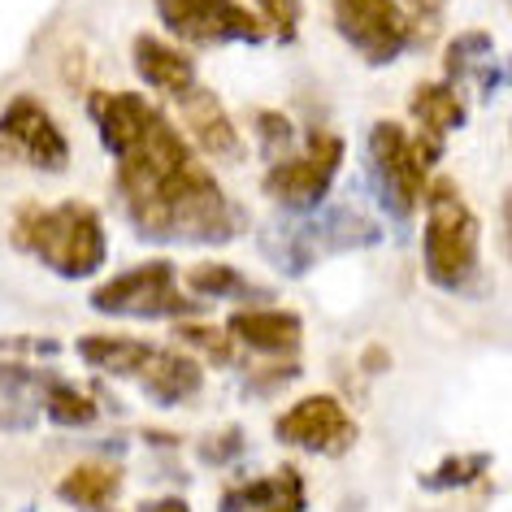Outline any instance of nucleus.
I'll return each instance as SVG.
<instances>
[{
    "label": "nucleus",
    "mask_w": 512,
    "mask_h": 512,
    "mask_svg": "<svg viewBox=\"0 0 512 512\" xmlns=\"http://www.w3.org/2000/svg\"><path fill=\"white\" fill-rule=\"evenodd\" d=\"M87 109L100 144L118 161V191L139 235L191 243H222L239 235L243 222L235 204L161 109L135 92H92Z\"/></svg>",
    "instance_id": "1"
},
{
    "label": "nucleus",
    "mask_w": 512,
    "mask_h": 512,
    "mask_svg": "<svg viewBox=\"0 0 512 512\" xmlns=\"http://www.w3.org/2000/svg\"><path fill=\"white\" fill-rule=\"evenodd\" d=\"M9 239L61 278H92L100 274V265L109 256L105 222H100L92 204H79V200L53 204V209H44V204L18 209Z\"/></svg>",
    "instance_id": "2"
},
{
    "label": "nucleus",
    "mask_w": 512,
    "mask_h": 512,
    "mask_svg": "<svg viewBox=\"0 0 512 512\" xmlns=\"http://www.w3.org/2000/svg\"><path fill=\"white\" fill-rule=\"evenodd\" d=\"M430 213L426 235H421V261L426 278L439 291H465L473 270H478V213L465 204L452 178H430L426 187Z\"/></svg>",
    "instance_id": "3"
},
{
    "label": "nucleus",
    "mask_w": 512,
    "mask_h": 512,
    "mask_svg": "<svg viewBox=\"0 0 512 512\" xmlns=\"http://www.w3.org/2000/svg\"><path fill=\"white\" fill-rule=\"evenodd\" d=\"M92 309L118 317H200L196 296L178 291L174 261H144L92 291Z\"/></svg>",
    "instance_id": "4"
},
{
    "label": "nucleus",
    "mask_w": 512,
    "mask_h": 512,
    "mask_svg": "<svg viewBox=\"0 0 512 512\" xmlns=\"http://www.w3.org/2000/svg\"><path fill=\"white\" fill-rule=\"evenodd\" d=\"M343 165V139L335 131H309L296 157H283L265 174V196L287 213H309L317 200L330 191Z\"/></svg>",
    "instance_id": "5"
},
{
    "label": "nucleus",
    "mask_w": 512,
    "mask_h": 512,
    "mask_svg": "<svg viewBox=\"0 0 512 512\" xmlns=\"http://www.w3.org/2000/svg\"><path fill=\"white\" fill-rule=\"evenodd\" d=\"M0 161L5 165H31V170H66L70 165V139L35 96H14L0 109Z\"/></svg>",
    "instance_id": "6"
},
{
    "label": "nucleus",
    "mask_w": 512,
    "mask_h": 512,
    "mask_svg": "<svg viewBox=\"0 0 512 512\" xmlns=\"http://www.w3.org/2000/svg\"><path fill=\"white\" fill-rule=\"evenodd\" d=\"M369 165H374L378 196L391 204L395 217H408L413 204L430 187V165L421 157L417 139L400 122H378L369 131Z\"/></svg>",
    "instance_id": "7"
},
{
    "label": "nucleus",
    "mask_w": 512,
    "mask_h": 512,
    "mask_svg": "<svg viewBox=\"0 0 512 512\" xmlns=\"http://www.w3.org/2000/svg\"><path fill=\"white\" fill-rule=\"evenodd\" d=\"M335 27L369 66L395 61L417 35V22L400 0H335Z\"/></svg>",
    "instance_id": "8"
},
{
    "label": "nucleus",
    "mask_w": 512,
    "mask_h": 512,
    "mask_svg": "<svg viewBox=\"0 0 512 512\" xmlns=\"http://www.w3.org/2000/svg\"><path fill=\"white\" fill-rule=\"evenodd\" d=\"M157 14L178 40L187 44H261L265 22L261 14L243 9L239 0H157Z\"/></svg>",
    "instance_id": "9"
},
{
    "label": "nucleus",
    "mask_w": 512,
    "mask_h": 512,
    "mask_svg": "<svg viewBox=\"0 0 512 512\" xmlns=\"http://www.w3.org/2000/svg\"><path fill=\"white\" fill-rule=\"evenodd\" d=\"M274 434L283 447L313 456H343L356 443V421L348 417L335 395H304L300 404H291L283 417L274 421Z\"/></svg>",
    "instance_id": "10"
},
{
    "label": "nucleus",
    "mask_w": 512,
    "mask_h": 512,
    "mask_svg": "<svg viewBox=\"0 0 512 512\" xmlns=\"http://www.w3.org/2000/svg\"><path fill=\"white\" fill-rule=\"evenodd\" d=\"M226 335L270 361H291V352L304 343V322L291 309H239L230 313Z\"/></svg>",
    "instance_id": "11"
},
{
    "label": "nucleus",
    "mask_w": 512,
    "mask_h": 512,
    "mask_svg": "<svg viewBox=\"0 0 512 512\" xmlns=\"http://www.w3.org/2000/svg\"><path fill=\"white\" fill-rule=\"evenodd\" d=\"M309 495H304L300 469H274L270 478H252L239 486H226L217 495V512H304Z\"/></svg>",
    "instance_id": "12"
},
{
    "label": "nucleus",
    "mask_w": 512,
    "mask_h": 512,
    "mask_svg": "<svg viewBox=\"0 0 512 512\" xmlns=\"http://www.w3.org/2000/svg\"><path fill=\"white\" fill-rule=\"evenodd\" d=\"M178 113H183L191 148L209 152V157H239V131L209 87H200V83L191 87V92L178 100Z\"/></svg>",
    "instance_id": "13"
},
{
    "label": "nucleus",
    "mask_w": 512,
    "mask_h": 512,
    "mask_svg": "<svg viewBox=\"0 0 512 512\" xmlns=\"http://www.w3.org/2000/svg\"><path fill=\"white\" fill-rule=\"evenodd\" d=\"M135 70L152 92L170 96V100H183L191 87H196V66L183 48L157 40V35H139L135 40Z\"/></svg>",
    "instance_id": "14"
},
{
    "label": "nucleus",
    "mask_w": 512,
    "mask_h": 512,
    "mask_svg": "<svg viewBox=\"0 0 512 512\" xmlns=\"http://www.w3.org/2000/svg\"><path fill=\"white\" fill-rule=\"evenodd\" d=\"M144 382V395L161 408H174V404H187L191 395H200L204 387V369L191 361L187 352H170V348H157V356L148 361V369L139 374Z\"/></svg>",
    "instance_id": "15"
},
{
    "label": "nucleus",
    "mask_w": 512,
    "mask_h": 512,
    "mask_svg": "<svg viewBox=\"0 0 512 512\" xmlns=\"http://www.w3.org/2000/svg\"><path fill=\"white\" fill-rule=\"evenodd\" d=\"M74 348H79V356L92 369L113 378H139L152 356H157V343H144L131 335H83Z\"/></svg>",
    "instance_id": "16"
},
{
    "label": "nucleus",
    "mask_w": 512,
    "mask_h": 512,
    "mask_svg": "<svg viewBox=\"0 0 512 512\" xmlns=\"http://www.w3.org/2000/svg\"><path fill=\"white\" fill-rule=\"evenodd\" d=\"M122 491V469L109 460H83L57 482V495L79 512H109Z\"/></svg>",
    "instance_id": "17"
},
{
    "label": "nucleus",
    "mask_w": 512,
    "mask_h": 512,
    "mask_svg": "<svg viewBox=\"0 0 512 512\" xmlns=\"http://www.w3.org/2000/svg\"><path fill=\"white\" fill-rule=\"evenodd\" d=\"M465 96L456 92V83H421L413 92V122H417V135L421 139H434L443 144L447 135L465 122Z\"/></svg>",
    "instance_id": "18"
},
{
    "label": "nucleus",
    "mask_w": 512,
    "mask_h": 512,
    "mask_svg": "<svg viewBox=\"0 0 512 512\" xmlns=\"http://www.w3.org/2000/svg\"><path fill=\"white\" fill-rule=\"evenodd\" d=\"M187 283H191V296H204V300H235V304H261V300H270V291H265L261 283H252L243 270H235V265H222V261L191 265Z\"/></svg>",
    "instance_id": "19"
},
{
    "label": "nucleus",
    "mask_w": 512,
    "mask_h": 512,
    "mask_svg": "<svg viewBox=\"0 0 512 512\" xmlns=\"http://www.w3.org/2000/svg\"><path fill=\"white\" fill-rule=\"evenodd\" d=\"M44 413L57 421V426H70V430H83L96 421V400L87 391H79L74 382L66 378H53L44 387Z\"/></svg>",
    "instance_id": "20"
},
{
    "label": "nucleus",
    "mask_w": 512,
    "mask_h": 512,
    "mask_svg": "<svg viewBox=\"0 0 512 512\" xmlns=\"http://www.w3.org/2000/svg\"><path fill=\"white\" fill-rule=\"evenodd\" d=\"M486 465H491V456H486V452L443 456L430 473H421V486H426V491H465V486H473V482L482 478Z\"/></svg>",
    "instance_id": "21"
},
{
    "label": "nucleus",
    "mask_w": 512,
    "mask_h": 512,
    "mask_svg": "<svg viewBox=\"0 0 512 512\" xmlns=\"http://www.w3.org/2000/svg\"><path fill=\"white\" fill-rule=\"evenodd\" d=\"M174 335L183 339V343H191V348H200V352L209 356L213 365H230V352H235V348H230V343H235V339H230L226 330L204 326V322H183V326L174 330Z\"/></svg>",
    "instance_id": "22"
},
{
    "label": "nucleus",
    "mask_w": 512,
    "mask_h": 512,
    "mask_svg": "<svg viewBox=\"0 0 512 512\" xmlns=\"http://www.w3.org/2000/svg\"><path fill=\"white\" fill-rule=\"evenodd\" d=\"M252 126H256V135H261V144L270 152H287L291 144H296V126H291V118L278 113V109L252 113Z\"/></svg>",
    "instance_id": "23"
},
{
    "label": "nucleus",
    "mask_w": 512,
    "mask_h": 512,
    "mask_svg": "<svg viewBox=\"0 0 512 512\" xmlns=\"http://www.w3.org/2000/svg\"><path fill=\"white\" fill-rule=\"evenodd\" d=\"M48 374H40V369H27V365H14V361H0V395H9V400H22L27 391L35 387H48Z\"/></svg>",
    "instance_id": "24"
},
{
    "label": "nucleus",
    "mask_w": 512,
    "mask_h": 512,
    "mask_svg": "<svg viewBox=\"0 0 512 512\" xmlns=\"http://www.w3.org/2000/svg\"><path fill=\"white\" fill-rule=\"evenodd\" d=\"M261 5V22L265 31H274L278 40H291L300 22V0H256Z\"/></svg>",
    "instance_id": "25"
},
{
    "label": "nucleus",
    "mask_w": 512,
    "mask_h": 512,
    "mask_svg": "<svg viewBox=\"0 0 512 512\" xmlns=\"http://www.w3.org/2000/svg\"><path fill=\"white\" fill-rule=\"evenodd\" d=\"M200 456L209 460V465H230V460L243 456V430H217L213 439L200 443Z\"/></svg>",
    "instance_id": "26"
},
{
    "label": "nucleus",
    "mask_w": 512,
    "mask_h": 512,
    "mask_svg": "<svg viewBox=\"0 0 512 512\" xmlns=\"http://www.w3.org/2000/svg\"><path fill=\"white\" fill-rule=\"evenodd\" d=\"M5 356H57L61 343L57 339H40V335H5L0 339Z\"/></svg>",
    "instance_id": "27"
},
{
    "label": "nucleus",
    "mask_w": 512,
    "mask_h": 512,
    "mask_svg": "<svg viewBox=\"0 0 512 512\" xmlns=\"http://www.w3.org/2000/svg\"><path fill=\"white\" fill-rule=\"evenodd\" d=\"M400 5L408 9V18L417 22V31H421V27H430V22L443 14V0H400Z\"/></svg>",
    "instance_id": "28"
},
{
    "label": "nucleus",
    "mask_w": 512,
    "mask_h": 512,
    "mask_svg": "<svg viewBox=\"0 0 512 512\" xmlns=\"http://www.w3.org/2000/svg\"><path fill=\"white\" fill-rule=\"evenodd\" d=\"M135 512H191V504L183 495H152V499H139Z\"/></svg>",
    "instance_id": "29"
},
{
    "label": "nucleus",
    "mask_w": 512,
    "mask_h": 512,
    "mask_svg": "<svg viewBox=\"0 0 512 512\" xmlns=\"http://www.w3.org/2000/svg\"><path fill=\"white\" fill-rule=\"evenodd\" d=\"M504 243H508V252H512V191L504 196Z\"/></svg>",
    "instance_id": "30"
},
{
    "label": "nucleus",
    "mask_w": 512,
    "mask_h": 512,
    "mask_svg": "<svg viewBox=\"0 0 512 512\" xmlns=\"http://www.w3.org/2000/svg\"><path fill=\"white\" fill-rule=\"evenodd\" d=\"M144 439H148V443H157V447H174V443H178L174 434H161V430H148Z\"/></svg>",
    "instance_id": "31"
}]
</instances>
